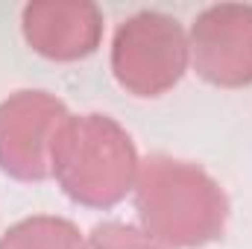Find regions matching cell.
I'll return each instance as SVG.
<instances>
[{
  "instance_id": "1",
  "label": "cell",
  "mask_w": 252,
  "mask_h": 249,
  "mask_svg": "<svg viewBox=\"0 0 252 249\" xmlns=\"http://www.w3.org/2000/svg\"><path fill=\"white\" fill-rule=\"evenodd\" d=\"M132 193L141 229L164 249H202L226 232L229 196L193 161L147 156Z\"/></svg>"
},
{
  "instance_id": "2",
  "label": "cell",
  "mask_w": 252,
  "mask_h": 249,
  "mask_svg": "<svg viewBox=\"0 0 252 249\" xmlns=\"http://www.w3.org/2000/svg\"><path fill=\"white\" fill-rule=\"evenodd\" d=\"M141 158L135 141L109 115H73L53 153V179L85 208H115L135 190Z\"/></svg>"
},
{
  "instance_id": "3",
  "label": "cell",
  "mask_w": 252,
  "mask_h": 249,
  "mask_svg": "<svg viewBox=\"0 0 252 249\" xmlns=\"http://www.w3.org/2000/svg\"><path fill=\"white\" fill-rule=\"evenodd\" d=\"M190 64L188 32L179 18L141 9L126 18L112 38V73L132 97H161L185 76Z\"/></svg>"
},
{
  "instance_id": "4",
  "label": "cell",
  "mask_w": 252,
  "mask_h": 249,
  "mask_svg": "<svg viewBox=\"0 0 252 249\" xmlns=\"http://www.w3.org/2000/svg\"><path fill=\"white\" fill-rule=\"evenodd\" d=\"M73 115L50 91L24 88L0 103V170L18 182L53 176V153Z\"/></svg>"
},
{
  "instance_id": "5",
  "label": "cell",
  "mask_w": 252,
  "mask_h": 249,
  "mask_svg": "<svg viewBox=\"0 0 252 249\" xmlns=\"http://www.w3.org/2000/svg\"><path fill=\"white\" fill-rule=\"evenodd\" d=\"M190 64L217 88L252 85V3H217L202 9L188 32Z\"/></svg>"
},
{
  "instance_id": "6",
  "label": "cell",
  "mask_w": 252,
  "mask_h": 249,
  "mask_svg": "<svg viewBox=\"0 0 252 249\" xmlns=\"http://www.w3.org/2000/svg\"><path fill=\"white\" fill-rule=\"evenodd\" d=\"M27 44L50 62H79L103 41V12L91 0H35L21 9Z\"/></svg>"
},
{
  "instance_id": "7",
  "label": "cell",
  "mask_w": 252,
  "mask_h": 249,
  "mask_svg": "<svg viewBox=\"0 0 252 249\" xmlns=\"http://www.w3.org/2000/svg\"><path fill=\"white\" fill-rule=\"evenodd\" d=\"M0 249H85V238L67 217L32 214L0 235Z\"/></svg>"
},
{
  "instance_id": "8",
  "label": "cell",
  "mask_w": 252,
  "mask_h": 249,
  "mask_svg": "<svg viewBox=\"0 0 252 249\" xmlns=\"http://www.w3.org/2000/svg\"><path fill=\"white\" fill-rule=\"evenodd\" d=\"M85 249H164V247L156 244L138 226L109 220V223H100V226L91 229V235L85 241Z\"/></svg>"
}]
</instances>
